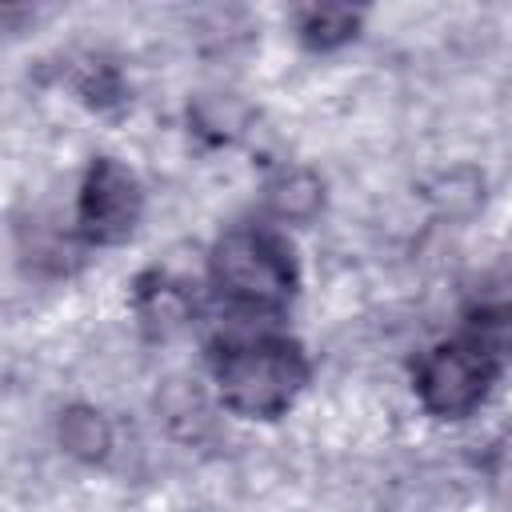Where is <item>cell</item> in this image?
Here are the masks:
<instances>
[{"label": "cell", "mask_w": 512, "mask_h": 512, "mask_svg": "<svg viewBox=\"0 0 512 512\" xmlns=\"http://www.w3.org/2000/svg\"><path fill=\"white\" fill-rule=\"evenodd\" d=\"M212 372L232 412L268 420V416H280L300 396L308 380V360L300 344L280 336H260V340L220 348Z\"/></svg>", "instance_id": "1"}, {"label": "cell", "mask_w": 512, "mask_h": 512, "mask_svg": "<svg viewBox=\"0 0 512 512\" xmlns=\"http://www.w3.org/2000/svg\"><path fill=\"white\" fill-rule=\"evenodd\" d=\"M140 212H144V192L136 176L112 156L92 160L80 184V208H76L80 232L92 244H120L136 232Z\"/></svg>", "instance_id": "4"}, {"label": "cell", "mask_w": 512, "mask_h": 512, "mask_svg": "<svg viewBox=\"0 0 512 512\" xmlns=\"http://www.w3.org/2000/svg\"><path fill=\"white\" fill-rule=\"evenodd\" d=\"M360 28V12L352 8H304L300 12V36L312 48H336L352 40Z\"/></svg>", "instance_id": "7"}, {"label": "cell", "mask_w": 512, "mask_h": 512, "mask_svg": "<svg viewBox=\"0 0 512 512\" xmlns=\"http://www.w3.org/2000/svg\"><path fill=\"white\" fill-rule=\"evenodd\" d=\"M212 280L244 308H280L296 288V264L280 236L264 228H232L212 248Z\"/></svg>", "instance_id": "2"}, {"label": "cell", "mask_w": 512, "mask_h": 512, "mask_svg": "<svg viewBox=\"0 0 512 512\" xmlns=\"http://www.w3.org/2000/svg\"><path fill=\"white\" fill-rule=\"evenodd\" d=\"M56 432H60L64 452H72L76 460H100L112 448V424L96 408H84V404L68 408L60 416V428Z\"/></svg>", "instance_id": "5"}, {"label": "cell", "mask_w": 512, "mask_h": 512, "mask_svg": "<svg viewBox=\"0 0 512 512\" xmlns=\"http://www.w3.org/2000/svg\"><path fill=\"white\" fill-rule=\"evenodd\" d=\"M268 204L284 220H308L320 208V180L312 172L292 168V172H284L268 184Z\"/></svg>", "instance_id": "6"}, {"label": "cell", "mask_w": 512, "mask_h": 512, "mask_svg": "<svg viewBox=\"0 0 512 512\" xmlns=\"http://www.w3.org/2000/svg\"><path fill=\"white\" fill-rule=\"evenodd\" d=\"M500 372L496 348L484 340H452L432 348L416 368V392L432 416L456 420L484 404Z\"/></svg>", "instance_id": "3"}]
</instances>
